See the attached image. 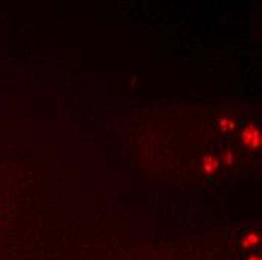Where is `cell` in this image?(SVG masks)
<instances>
[{"label":"cell","mask_w":262,"mask_h":260,"mask_svg":"<svg viewBox=\"0 0 262 260\" xmlns=\"http://www.w3.org/2000/svg\"><path fill=\"white\" fill-rule=\"evenodd\" d=\"M206 160H209V163L205 161V170H206L208 173H213V171L219 167V161H217V160H213V158H206Z\"/></svg>","instance_id":"2"},{"label":"cell","mask_w":262,"mask_h":260,"mask_svg":"<svg viewBox=\"0 0 262 260\" xmlns=\"http://www.w3.org/2000/svg\"><path fill=\"white\" fill-rule=\"evenodd\" d=\"M243 141L250 149H258L261 146V132L255 127H247L243 132Z\"/></svg>","instance_id":"1"},{"label":"cell","mask_w":262,"mask_h":260,"mask_svg":"<svg viewBox=\"0 0 262 260\" xmlns=\"http://www.w3.org/2000/svg\"><path fill=\"white\" fill-rule=\"evenodd\" d=\"M252 260H261V259H259V257H253V259H252Z\"/></svg>","instance_id":"3"}]
</instances>
